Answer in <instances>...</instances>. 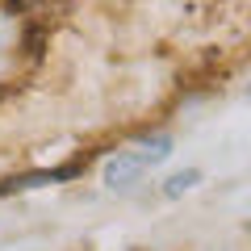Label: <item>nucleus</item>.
<instances>
[{
  "label": "nucleus",
  "instance_id": "2",
  "mask_svg": "<svg viewBox=\"0 0 251 251\" xmlns=\"http://www.w3.org/2000/svg\"><path fill=\"white\" fill-rule=\"evenodd\" d=\"M201 184V168H184V172H172L168 180H163V197H184L188 188Z\"/></svg>",
  "mask_w": 251,
  "mask_h": 251
},
{
  "label": "nucleus",
  "instance_id": "1",
  "mask_svg": "<svg viewBox=\"0 0 251 251\" xmlns=\"http://www.w3.org/2000/svg\"><path fill=\"white\" fill-rule=\"evenodd\" d=\"M172 147H176V138H172L168 130H155V134L138 138L130 151H117L113 159L105 163V172H100L105 188H113V193H117V188H134L151 168H159V163L168 159Z\"/></svg>",
  "mask_w": 251,
  "mask_h": 251
},
{
  "label": "nucleus",
  "instance_id": "3",
  "mask_svg": "<svg viewBox=\"0 0 251 251\" xmlns=\"http://www.w3.org/2000/svg\"><path fill=\"white\" fill-rule=\"evenodd\" d=\"M247 234H251V218H247Z\"/></svg>",
  "mask_w": 251,
  "mask_h": 251
}]
</instances>
